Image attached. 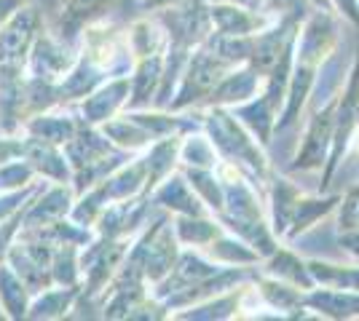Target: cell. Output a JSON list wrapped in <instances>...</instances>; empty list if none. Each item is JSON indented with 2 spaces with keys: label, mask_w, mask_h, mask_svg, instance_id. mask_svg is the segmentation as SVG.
Segmentation results:
<instances>
[{
  "label": "cell",
  "mask_w": 359,
  "mask_h": 321,
  "mask_svg": "<svg viewBox=\"0 0 359 321\" xmlns=\"http://www.w3.org/2000/svg\"><path fill=\"white\" fill-rule=\"evenodd\" d=\"M70 212V190L60 183L57 187H51L48 193H43L41 199H30L25 206V217H22V228H43L62 220Z\"/></svg>",
  "instance_id": "obj_7"
},
{
  "label": "cell",
  "mask_w": 359,
  "mask_h": 321,
  "mask_svg": "<svg viewBox=\"0 0 359 321\" xmlns=\"http://www.w3.org/2000/svg\"><path fill=\"white\" fill-rule=\"evenodd\" d=\"M269 3H271V6H279V0H269Z\"/></svg>",
  "instance_id": "obj_29"
},
{
  "label": "cell",
  "mask_w": 359,
  "mask_h": 321,
  "mask_svg": "<svg viewBox=\"0 0 359 321\" xmlns=\"http://www.w3.org/2000/svg\"><path fill=\"white\" fill-rule=\"evenodd\" d=\"M73 64V57L65 51L62 43H57L51 35H46L43 30L38 32L35 43H32L27 62H25V73L32 78H43V80H60Z\"/></svg>",
  "instance_id": "obj_5"
},
{
  "label": "cell",
  "mask_w": 359,
  "mask_h": 321,
  "mask_svg": "<svg viewBox=\"0 0 359 321\" xmlns=\"http://www.w3.org/2000/svg\"><path fill=\"white\" fill-rule=\"evenodd\" d=\"M41 30H43L41 14L30 6H22L0 27V67H25L27 54Z\"/></svg>",
  "instance_id": "obj_2"
},
{
  "label": "cell",
  "mask_w": 359,
  "mask_h": 321,
  "mask_svg": "<svg viewBox=\"0 0 359 321\" xmlns=\"http://www.w3.org/2000/svg\"><path fill=\"white\" fill-rule=\"evenodd\" d=\"M338 201L341 199H303V196H300L298 206H295V212H292V220H290L292 228L287 230V233H290V236H298L303 230H309L316 220L325 217Z\"/></svg>",
  "instance_id": "obj_16"
},
{
  "label": "cell",
  "mask_w": 359,
  "mask_h": 321,
  "mask_svg": "<svg viewBox=\"0 0 359 321\" xmlns=\"http://www.w3.org/2000/svg\"><path fill=\"white\" fill-rule=\"evenodd\" d=\"M22 6H27V0H0V27H3Z\"/></svg>",
  "instance_id": "obj_24"
},
{
  "label": "cell",
  "mask_w": 359,
  "mask_h": 321,
  "mask_svg": "<svg viewBox=\"0 0 359 321\" xmlns=\"http://www.w3.org/2000/svg\"><path fill=\"white\" fill-rule=\"evenodd\" d=\"M341 246H346V249L359 260V228L348 230L346 236H341Z\"/></svg>",
  "instance_id": "obj_26"
},
{
  "label": "cell",
  "mask_w": 359,
  "mask_h": 321,
  "mask_svg": "<svg viewBox=\"0 0 359 321\" xmlns=\"http://www.w3.org/2000/svg\"><path fill=\"white\" fill-rule=\"evenodd\" d=\"M215 3H239V6H250V8H260V0H215Z\"/></svg>",
  "instance_id": "obj_27"
},
{
  "label": "cell",
  "mask_w": 359,
  "mask_h": 321,
  "mask_svg": "<svg viewBox=\"0 0 359 321\" xmlns=\"http://www.w3.org/2000/svg\"><path fill=\"white\" fill-rule=\"evenodd\" d=\"M332 6H338L346 19L359 24V0H332Z\"/></svg>",
  "instance_id": "obj_25"
},
{
  "label": "cell",
  "mask_w": 359,
  "mask_h": 321,
  "mask_svg": "<svg viewBox=\"0 0 359 321\" xmlns=\"http://www.w3.org/2000/svg\"><path fill=\"white\" fill-rule=\"evenodd\" d=\"M105 0H62V38H73L81 32L91 14H97Z\"/></svg>",
  "instance_id": "obj_15"
},
{
  "label": "cell",
  "mask_w": 359,
  "mask_h": 321,
  "mask_svg": "<svg viewBox=\"0 0 359 321\" xmlns=\"http://www.w3.org/2000/svg\"><path fill=\"white\" fill-rule=\"evenodd\" d=\"M311 3H314L319 11H332V8H335V6H332V0H311Z\"/></svg>",
  "instance_id": "obj_28"
},
{
  "label": "cell",
  "mask_w": 359,
  "mask_h": 321,
  "mask_svg": "<svg viewBox=\"0 0 359 321\" xmlns=\"http://www.w3.org/2000/svg\"><path fill=\"white\" fill-rule=\"evenodd\" d=\"M0 319H6V313H3V308H0Z\"/></svg>",
  "instance_id": "obj_30"
},
{
  "label": "cell",
  "mask_w": 359,
  "mask_h": 321,
  "mask_svg": "<svg viewBox=\"0 0 359 321\" xmlns=\"http://www.w3.org/2000/svg\"><path fill=\"white\" fill-rule=\"evenodd\" d=\"M35 193V185H25V187H16V190H6L0 193V222H6L11 214H16Z\"/></svg>",
  "instance_id": "obj_21"
},
{
  "label": "cell",
  "mask_w": 359,
  "mask_h": 321,
  "mask_svg": "<svg viewBox=\"0 0 359 321\" xmlns=\"http://www.w3.org/2000/svg\"><path fill=\"white\" fill-rule=\"evenodd\" d=\"M32 292L6 260H0V308L6 319H27Z\"/></svg>",
  "instance_id": "obj_9"
},
{
  "label": "cell",
  "mask_w": 359,
  "mask_h": 321,
  "mask_svg": "<svg viewBox=\"0 0 359 321\" xmlns=\"http://www.w3.org/2000/svg\"><path fill=\"white\" fill-rule=\"evenodd\" d=\"M175 233H177L180 241H185V244L207 246L217 238L220 228H217V225H212V222H207V220H198V217L194 220V214H188V217H180L177 220Z\"/></svg>",
  "instance_id": "obj_19"
},
{
  "label": "cell",
  "mask_w": 359,
  "mask_h": 321,
  "mask_svg": "<svg viewBox=\"0 0 359 321\" xmlns=\"http://www.w3.org/2000/svg\"><path fill=\"white\" fill-rule=\"evenodd\" d=\"M75 297H78V287H62V290L48 287V290L38 292V297L30 300L27 319H60L70 311Z\"/></svg>",
  "instance_id": "obj_10"
},
{
  "label": "cell",
  "mask_w": 359,
  "mask_h": 321,
  "mask_svg": "<svg viewBox=\"0 0 359 321\" xmlns=\"http://www.w3.org/2000/svg\"><path fill=\"white\" fill-rule=\"evenodd\" d=\"M269 271L279 278H290L292 284L311 290L314 287V276L309 271V265H303L298 257H292L290 252H273V260H271Z\"/></svg>",
  "instance_id": "obj_18"
},
{
  "label": "cell",
  "mask_w": 359,
  "mask_h": 321,
  "mask_svg": "<svg viewBox=\"0 0 359 321\" xmlns=\"http://www.w3.org/2000/svg\"><path fill=\"white\" fill-rule=\"evenodd\" d=\"M255 83H257V73L252 67L250 70H239L225 76L210 94V105H228V102H247L255 94Z\"/></svg>",
  "instance_id": "obj_12"
},
{
  "label": "cell",
  "mask_w": 359,
  "mask_h": 321,
  "mask_svg": "<svg viewBox=\"0 0 359 321\" xmlns=\"http://www.w3.org/2000/svg\"><path fill=\"white\" fill-rule=\"evenodd\" d=\"M156 201H158V204H164V206H175L177 212L194 214V217H198V214H201L198 199H196L194 193L188 190V183H182L180 177H175V180H166L164 187L156 193Z\"/></svg>",
  "instance_id": "obj_17"
},
{
  "label": "cell",
  "mask_w": 359,
  "mask_h": 321,
  "mask_svg": "<svg viewBox=\"0 0 359 321\" xmlns=\"http://www.w3.org/2000/svg\"><path fill=\"white\" fill-rule=\"evenodd\" d=\"M228 67H231V62L217 57L212 48L196 51L191 64H188V73H185V80H182V89H180L177 99H172L169 107L180 110V107H188L191 102L201 99V97H210L212 89L228 76Z\"/></svg>",
  "instance_id": "obj_1"
},
{
  "label": "cell",
  "mask_w": 359,
  "mask_h": 321,
  "mask_svg": "<svg viewBox=\"0 0 359 321\" xmlns=\"http://www.w3.org/2000/svg\"><path fill=\"white\" fill-rule=\"evenodd\" d=\"M210 129H212V142L223 150L225 155H236V158H244L250 166L260 174V177H266L269 174V164H266V158L260 155V150L252 145V139L247 137L244 131L239 129V123L236 118H231L228 113L223 110H215L210 115Z\"/></svg>",
  "instance_id": "obj_3"
},
{
  "label": "cell",
  "mask_w": 359,
  "mask_h": 321,
  "mask_svg": "<svg viewBox=\"0 0 359 321\" xmlns=\"http://www.w3.org/2000/svg\"><path fill=\"white\" fill-rule=\"evenodd\" d=\"M75 129H78V123H75L73 118L48 115V113H38V115H32V118L25 121V131H27L30 137L48 139V142H54V145H60V148H65V145L73 139Z\"/></svg>",
  "instance_id": "obj_11"
},
{
  "label": "cell",
  "mask_w": 359,
  "mask_h": 321,
  "mask_svg": "<svg viewBox=\"0 0 359 321\" xmlns=\"http://www.w3.org/2000/svg\"><path fill=\"white\" fill-rule=\"evenodd\" d=\"M300 201V190L290 180H273V230L287 233V225L292 220V212Z\"/></svg>",
  "instance_id": "obj_14"
},
{
  "label": "cell",
  "mask_w": 359,
  "mask_h": 321,
  "mask_svg": "<svg viewBox=\"0 0 359 321\" xmlns=\"http://www.w3.org/2000/svg\"><path fill=\"white\" fill-rule=\"evenodd\" d=\"M22 150H25V139L14 137V134L0 137V166H3V164H8V161L22 158Z\"/></svg>",
  "instance_id": "obj_23"
},
{
  "label": "cell",
  "mask_w": 359,
  "mask_h": 321,
  "mask_svg": "<svg viewBox=\"0 0 359 321\" xmlns=\"http://www.w3.org/2000/svg\"><path fill=\"white\" fill-rule=\"evenodd\" d=\"M338 102L341 97H335L327 107H322L314 115V121L309 126V134L303 148L295 155L292 169H319L325 164V153L327 145H332V131H335V115H338Z\"/></svg>",
  "instance_id": "obj_4"
},
{
  "label": "cell",
  "mask_w": 359,
  "mask_h": 321,
  "mask_svg": "<svg viewBox=\"0 0 359 321\" xmlns=\"http://www.w3.org/2000/svg\"><path fill=\"white\" fill-rule=\"evenodd\" d=\"M27 206V204H25ZM25 206L19 209L16 214H11L6 222H0V260H6V255H8V249L11 244L16 241V236H19V230H22V217H25Z\"/></svg>",
  "instance_id": "obj_22"
},
{
  "label": "cell",
  "mask_w": 359,
  "mask_h": 321,
  "mask_svg": "<svg viewBox=\"0 0 359 321\" xmlns=\"http://www.w3.org/2000/svg\"><path fill=\"white\" fill-rule=\"evenodd\" d=\"M126 94H129V80H116V83H107L102 92L94 94L89 102H83V115H86L83 121L100 123V121L113 118V113L123 105Z\"/></svg>",
  "instance_id": "obj_13"
},
{
  "label": "cell",
  "mask_w": 359,
  "mask_h": 321,
  "mask_svg": "<svg viewBox=\"0 0 359 321\" xmlns=\"http://www.w3.org/2000/svg\"><path fill=\"white\" fill-rule=\"evenodd\" d=\"M32 177H35V169H32L25 158L8 161V164H3V166H0V193L30 185Z\"/></svg>",
  "instance_id": "obj_20"
},
{
  "label": "cell",
  "mask_w": 359,
  "mask_h": 321,
  "mask_svg": "<svg viewBox=\"0 0 359 321\" xmlns=\"http://www.w3.org/2000/svg\"><path fill=\"white\" fill-rule=\"evenodd\" d=\"M212 24L217 27V35H255L269 22L252 8H241L233 3H217L210 8Z\"/></svg>",
  "instance_id": "obj_8"
},
{
  "label": "cell",
  "mask_w": 359,
  "mask_h": 321,
  "mask_svg": "<svg viewBox=\"0 0 359 321\" xmlns=\"http://www.w3.org/2000/svg\"><path fill=\"white\" fill-rule=\"evenodd\" d=\"M22 158L35 169V174H43L54 183H67V158L65 150H60V145L27 134Z\"/></svg>",
  "instance_id": "obj_6"
}]
</instances>
